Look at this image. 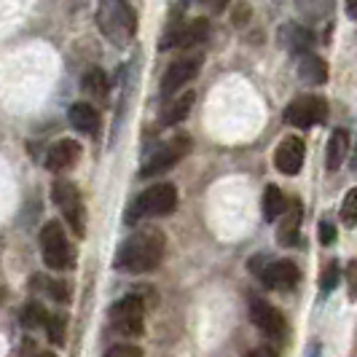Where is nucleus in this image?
Wrapping results in <instances>:
<instances>
[{"mask_svg":"<svg viewBox=\"0 0 357 357\" xmlns=\"http://www.w3.org/2000/svg\"><path fill=\"white\" fill-rule=\"evenodd\" d=\"M84 89L89 91L91 97H105L107 91V81H105V73L102 70H89L86 73V78H84Z\"/></svg>","mask_w":357,"mask_h":357,"instance_id":"22","label":"nucleus"},{"mask_svg":"<svg viewBox=\"0 0 357 357\" xmlns=\"http://www.w3.org/2000/svg\"><path fill=\"white\" fill-rule=\"evenodd\" d=\"M97 24H100L102 36L116 46H129L137 33V17L126 0H100Z\"/></svg>","mask_w":357,"mask_h":357,"instance_id":"2","label":"nucleus"},{"mask_svg":"<svg viewBox=\"0 0 357 357\" xmlns=\"http://www.w3.org/2000/svg\"><path fill=\"white\" fill-rule=\"evenodd\" d=\"M282 215H285V220H282V229H280V239H282L285 245H293V242H296V229H298V223H301V207H298V202L287 204Z\"/></svg>","mask_w":357,"mask_h":357,"instance_id":"20","label":"nucleus"},{"mask_svg":"<svg viewBox=\"0 0 357 357\" xmlns=\"http://www.w3.org/2000/svg\"><path fill=\"white\" fill-rule=\"evenodd\" d=\"M280 40H282L285 49H290L293 54H306L309 49H312V43H314L312 33L304 30V27H298V24H285Z\"/></svg>","mask_w":357,"mask_h":357,"instance_id":"18","label":"nucleus"},{"mask_svg":"<svg viewBox=\"0 0 357 357\" xmlns=\"http://www.w3.org/2000/svg\"><path fill=\"white\" fill-rule=\"evenodd\" d=\"M285 207H287L285 194L277 185H268L266 194H264V218L274 220V218H280V215L285 213Z\"/></svg>","mask_w":357,"mask_h":357,"instance_id":"21","label":"nucleus"},{"mask_svg":"<svg viewBox=\"0 0 357 357\" xmlns=\"http://www.w3.org/2000/svg\"><path fill=\"white\" fill-rule=\"evenodd\" d=\"M78 159H81V145L75 143V140H59V143H54L52 148H49V153H46V167H49L52 172H65V169H70Z\"/></svg>","mask_w":357,"mask_h":357,"instance_id":"14","label":"nucleus"},{"mask_svg":"<svg viewBox=\"0 0 357 357\" xmlns=\"http://www.w3.org/2000/svg\"><path fill=\"white\" fill-rule=\"evenodd\" d=\"M105 357H143V352H140L137 347H132V344H119V347H113Z\"/></svg>","mask_w":357,"mask_h":357,"instance_id":"27","label":"nucleus"},{"mask_svg":"<svg viewBox=\"0 0 357 357\" xmlns=\"http://www.w3.org/2000/svg\"><path fill=\"white\" fill-rule=\"evenodd\" d=\"M40 248H43V261H46L49 268L62 271V268L73 266V248L56 220L43 226V231H40Z\"/></svg>","mask_w":357,"mask_h":357,"instance_id":"6","label":"nucleus"},{"mask_svg":"<svg viewBox=\"0 0 357 357\" xmlns=\"http://www.w3.org/2000/svg\"><path fill=\"white\" fill-rule=\"evenodd\" d=\"M245 19H248V6H245V3H239V6H236V24H242Z\"/></svg>","mask_w":357,"mask_h":357,"instance_id":"32","label":"nucleus"},{"mask_svg":"<svg viewBox=\"0 0 357 357\" xmlns=\"http://www.w3.org/2000/svg\"><path fill=\"white\" fill-rule=\"evenodd\" d=\"M347 17L349 19L357 17V0H347Z\"/></svg>","mask_w":357,"mask_h":357,"instance_id":"33","label":"nucleus"},{"mask_svg":"<svg viewBox=\"0 0 357 357\" xmlns=\"http://www.w3.org/2000/svg\"><path fill=\"white\" fill-rule=\"evenodd\" d=\"M298 75L304 78L306 84L317 86V84L328 81V65H325V59H320L317 54L312 52L298 54Z\"/></svg>","mask_w":357,"mask_h":357,"instance_id":"16","label":"nucleus"},{"mask_svg":"<svg viewBox=\"0 0 357 357\" xmlns=\"http://www.w3.org/2000/svg\"><path fill=\"white\" fill-rule=\"evenodd\" d=\"M333 236H336L333 226H331V223H322V226H320V239H322V242H325V245H331V242H333Z\"/></svg>","mask_w":357,"mask_h":357,"instance_id":"29","label":"nucleus"},{"mask_svg":"<svg viewBox=\"0 0 357 357\" xmlns=\"http://www.w3.org/2000/svg\"><path fill=\"white\" fill-rule=\"evenodd\" d=\"M178 207V191L169 183H159L143 191L140 197L132 202L129 213H126V223H137L143 218H161V215L175 213Z\"/></svg>","mask_w":357,"mask_h":357,"instance_id":"3","label":"nucleus"},{"mask_svg":"<svg viewBox=\"0 0 357 357\" xmlns=\"http://www.w3.org/2000/svg\"><path fill=\"white\" fill-rule=\"evenodd\" d=\"M245 357H277V355H274L268 347H258V349H250Z\"/></svg>","mask_w":357,"mask_h":357,"instance_id":"31","label":"nucleus"},{"mask_svg":"<svg viewBox=\"0 0 357 357\" xmlns=\"http://www.w3.org/2000/svg\"><path fill=\"white\" fill-rule=\"evenodd\" d=\"M38 357H54L52 352H43V355H38Z\"/></svg>","mask_w":357,"mask_h":357,"instance_id":"34","label":"nucleus"},{"mask_svg":"<svg viewBox=\"0 0 357 357\" xmlns=\"http://www.w3.org/2000/svg\"><path fill=\"white\" fill-rule=\"evenodd\" d=\"M347 148H349V137H347V132L344 129H336L333 135H331V143H328V169L331 172H336L341 164H344V156H347Z\"/></svg>","mask_w":357,"mask_h":357,"instance_id":"19","label":"nucleus"},{"mask_svg":"<svg viewBox=\"0 0 357 357\" xmlns=\"http://www.w3.org/2000/svg\"><path fill=\"white\" fill-rule=\"evenodd\" d=\"M143 314L145 309L140 296H126L121 301H116L110 306V328H113V333L126 336V339H137L145 328Z\"/></svg>","mask_w":357,"mask_h":357,"instance_id":"4","label":"nucleus"},{"mask_svg":"<svg viewBox=\"0 0 357 357\" xmlns=\"http://www.w3.org/2000/svg\"><path fill=\"white\" fill-rule=\"evenodd\" d=\"M49 290H52L54 298H62V301H68V285H59V282H52V285H49Z\"/></svg>","mask_w":357,"mask_h":357,"instance_id":"30","label":"nucleus"},{"mask_svg":"<svg viewBox=\"0 0 357 357\" xmlns=\"http://www.w3.org/2000/svg\"><path fill=\"white\" fill-rule=\"evenodd\" d=\"M46 328H49V339L52 344H65V314H49L46 322H43Z\"/></svg>","mask_w":357,"mask_h":357,"instance_id":"24","label":"nucleus"},{"mask_svg":"<svg viewBox=\"0 0 357 357\" xmlns=\"http://www.w3.org/2000/svg\"><path fill=\"white\" fill-rule=\"evenodd\" d=\"M167 252V239L156 229H143V231L132 234L124 245L116 252V268L129 271V274H143L153 271L164 261Z\"/></svg>","mask_w":357,"mask_h":357,"instance_id":"1","label":"nucleus"},{"mask_svg":"<svg viewBox=\"0 0 357 357\" xmlns=\"http://www.w3.org/2000/svg\"><path fill=\"white\" fill-rule=\"evenodd\" d=\"M194 100H197L194 91H183L175 100H169V105L161 110V124L175 126V124H180V121H185L188 113H191V107H194Z\"/></svg>","mask_w":357,"mask_h":357,"instance_id":"15","label":"nucleus"},{"mask_svg":"<svg viewBox=\"0 0 357 357\" xmlns=\"http://www.w3.org/2000/svg\"><path fill=\"white\" fill-rule=\"evenodd\" d=\"M258 274L268 290H290L298 282V266L293 261H274L261 268Z\"/></svg>","mask_w":357,"mask_h":357,"instance_id":"12","label":"nucleus"},{"mask_svg":"<svg viewBox=\"0 0 357 357\" xmlns=\"http://www.w3.org/2000/svg\"><path fill=\"white\" fill-rule=\"evenodd\" d=\"M46 309L38 304V301H33V304H27L24 309H22V325L24 328H38V325H43L46 322Z\"/></svg>","mask_w":357,"mask_h":357,"instance_id":"23","label":"nucleus"},{"mask_svg":"<svg viewBox=\"0 0 357 357\" xmlns=\"http://www.w3.org/2000/svg\"><path fill=\"white\" fill-rule=\"evenodd\" d=\"M213 14H223L226 11V6H229V0H202Z\"/></svg>","mask_w":357,"mask_h":357,"instance_id":"28","label":"nucleus"},{"mask_svg":"<svg viewBox=\"0 0 357 357\" xmlns=\"http://www.w3.org/2000/svg\"><path fill=\"white\" fill-rule=\"evenodd\" d=\"M199 68H202V56H199V54L175 59V62L167 68L164 78H161V91H164V94H175V91L183 89L188 81L197 78Z\"/></svg>","mask_w":357,"mask_h":357,"instance_id":"9","label":"nucleus"},{"mask_svg":"<svg viewBox=\"0 0 357 357\" xmlns=\"http://www.w3.org/2000/svg\"><path fill=\"white\" fill-rule=\"evenodd\" d=\"M52 199L54 204L62 210L68 226L78 236H84V231H86V213H84V202H81L78 188L73 185L70 180H56L52 185Z\"/></svg>","mask_w":357,"mask_h":357,"instance_id":"5","label":"nucleus"},{"mask_svg":"<svg viewBox=\"0 0 357 357\" xmlns=\"http://www.w3.org/2000/svg\"><path fill=\"white\" fill-rule=\"evenodd\" d=\"M304 159L306 145L301 137H285L277 148V153H274V164L282 175H298L301 167H304Z\"/></svg>","mask_w":357,"mask_h":357,"instance_id":"11","label":"nucleus"},{"mask_svg":"<svg viewBox=\"0 0 357 357\" xmlns=\"http://www.w3.org/2000/svg\"><path fill=\"white\" fill-rule=\"evenodd\" d=\"M328 119V102L322 97H296L290 105L285 107V124L298 126V129H309L314 124H322Z\"/></svg>","mask_w":357,"mask_h":357,"instance_id":"7","label":"nucleus"},{"mask_svg":"<svg viewBox=\"0 0 357 357\" xmlns=\"http://www.w3.org/2000/svg\"><path fill=\"white\" fill-rule=\"evenodd\" d=\"M339 277H341L339 264H328V266H325V274H322L320 287L325 290V293H328V290H333V287L339 285Z\"/></svg>","mask_w":357,"mask_h":357,"instance_id":"26","label":"nucleus"},{"mask_svg":"<svg viewBox=\"0 0 357 357\" xmlns=\"http://www.w3.org/2000/svg\"><path fill=\"white\" fill-rule=\"evenodd\" d=\"M68 116H70V124L81 135H97V129H100V113L89 102H75Z\"/></svg>","mask_w":357,"mask_h":357,"instance_id":"17","label":"nucleus"},{"mask_svg":"<svg viewBox=\"0 0 357 357\" xmlns=\"http://www.w3.org/2000/svg\"><path fill=\"white\" fill-rule=\"evenodd\" d=\"M250 320L255 328H261L268 336H282L285 333V317L280 309H274L271 304L255 298L250 304Z\"/></svg>","mask_w":357,"mask_h":357,"instance_id":"13","label":"nucleus"},{"mask_svg":"<svg viewBox=\"0 0 357 357\" xmlns=\"http://www.w3.org/2000/svg\"><path fill=\"white\" fill-rule=\"evenodd\" d=\"M188 151H191V137H185V135L172 137L169 143H164L151 159L145 161V167L140 169V175H143V178H156V175H161V172L172 169Z\"/></svg>","mask_w":357,"mask_h":357,"instance_id":"8","label":"nucleus"},{"mask_svg":"<svg viewBox=\"0 0 357 357\" xmlns=\"http://www.w3.org/2000/svg\"><path fill=\"white\" fill-rule=\"evenodd\" d=\"M207 36H210L207 19H194V22L183 24V27H175V30L159 43V49H191V46L202 43Z\"/></svg>","mask_w":357,"mask_h":357,"instance_id":"10","label":"nucleus"},{"mask_svg":"<svg viewBox=\"0 0 357 357\" xmlns=\"http://www.w3.org/2000/svg\"><path fill=\"white\" fill-rule=\"evenodd\" d=\"M355 215H357V191H349L344 199V207H341V218L347 226H355Z\"/></svg>","mask_w":357,"mask_h":357,"instance_id":"25","label":"nucleus"}]
</instances>
